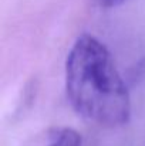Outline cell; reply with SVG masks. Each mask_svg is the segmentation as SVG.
<instances>
[{"instance_id":"3957f363","label":"cell","mask_w":145,"mask_h":146,"mask_svg":"<svg viewBox=\"0 0 145 146\" xmlns=\"http://www.w3.org/2000/svg\"><path fill=\"white\" fill-rule=\"evenodd\" d=\"M144 80H145V57H142L128 70V72L125 75V81H127L128 87L131 88L132 85H137V84H140Z\"/></svg>"},{"instance_id":"277c9868","label":"cell","mask_w":145,"mask_h":146,"mask_svg":"<svg viewBox=\"0 0 145 146\" xmlns=\"http://www.w3.org/2000/svg\"><path fill=\"white\" fill-rule=\"evenodd\" d=\"M124 0H98V3L102 6V7H114V6H118L121 4Z\"/></svg>"},{"instance_id":"7a4b0ae2","label":"cell","mask_w":145,"mask_h":146,"mask_svg":"<svg viewBox=\"0 0 145 146\" xmlns=\"http://www.w3.org/2000/svg\"><path fill=\"white\" fill-rule=\"evenodd\" d=\"M81 135L68 126L50 128L44 133V142L41 146H81Z\"/></svg>"},{"instance_id":"6da1fadb","label":"cell","mask_w":145,"mask_h":146,"mask_svg":"<svg viewBox=\"0 0 145 146\" xmlns=\"http://www.w3.org/2000/svg\"><path fill=\"white\" fill-rule=\"evenodd\" d=\"M65 94L73 109L97 125L118 128L131 118L130 87L107 46L81 34L67 54Z\"/></svg>"}]
</instances>
